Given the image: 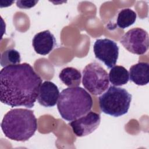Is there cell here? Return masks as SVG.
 <instances>
[{
    "label": "cell",
    "instance_id": "1",
    "mask_svg": "<svg viewBox=\"0 0 149 149\" xmlns=\"http://www.w3.org/2000/svg\"><path fill=\"white\" fill-rule=\"evenodd\" d=\"M41 84V78L27 63L4 67L0 72L1 102L11 107L31 108Z\"/></svg>",
    "mask_w": 149,
    "mask_h": 149
},
{
    "label": "cell",
    "instance_id": "2",
    "mask_svg": "<svg viewBox=\"0 0 149 149\" xmlns=\"http://www.w3.org/2000/svg\"><path fill=\"white\" fill-rule=\"evenodd\" d=\"M1 126L3 133L8 139L26 141L37 130V120L32 110L14 108L4 115Z\"/></svg>",
    "mask_w": 149,
    "mask_h": 149
},
{
    "label": "cell",
    "instance_id": "3",
    "mask_svg": "<svg viewBox=\"0 0 149 149\" xmlns=\"http://www.w3.org/2000/svg\"><path fill=\"white\" fill-rule=\"evenodd\" d=\"M93 106L90 94L81 87H68L59 94L57 108L61 117L74 120L90 112Z\"/></svg>",
    "mask_w": 149,
    "mask_h": 149
},
{
    "label": "cell",
    "instance_id": "4",
    "mask_svg": "<svg viewBox=\"0 0 149 149\" xmlns=\"http://www.w3.org/2000/svg\"><path fill=\"white\" fill-rule=\"evenodd\" d=\"M132 97L126 89L111 86L99 97V106L104 113L114 117L121 116L127 113Z\"/></svg>",
    "mask_w": 149,
    "mask_h": 149
},
{
    "label": "cell",
    "instance_id": "5",
    "mask_svg": "<svg viewBox=\"0 0 149 149\" xmlns=\"http://www.w3.org/2000/svg\"><path fill=\"white\" fill-rule=\"evenodd\" d=\"M82 83L91 94L100 95L108 88V74L100 63L95 62L90 63L83 70Z\"/></svg>",
    "mask_w": 149,
    "mask_h": 149
},
{
    "label": "cell",
    "instance_id": "6",
    "mask_svg": "<svg viewBox=\"0 0 149 149\" xmlns=\"http://www.w3.org/2000/svg\"><path fill=\"white\" fill-rule=\"evenodd\" d=\"M120 42L128 51L134 54H145L149 47L148 33L140 27L132 29L122 37Z\"/></svg>",
    "mask_w": 149,
    "mask_h": 149
},
{
    "label": "cell",
    "instance_id": "7",
    "mask_svg": "<svg viewBox=\"0 0 149 149\" xmlns=\"http://www.w3.org/2000/svg\"><path fill=\"white\" fill-rule=\"evenodd\" d=\"M93 51L95 58L108 68H112L116 63L119 47L114 41L108 38L97 39L94 44Z\"/></svg>",
    "mask_w": 149,
    "mask_h": 149
},
{
    "label": "cell",
    "instance_id": "8",
    "mask_svg": "<svg viewBox=\"0 0 149 149\" xmlns=\"http://www.w3.org/2000/svg\"><path fill=\"white\" fill-rule=\"evenodd\" d=\"M101 122L99 113L90 111L86 115L69 123L73 133L77 137L87 136L98 128Z\"/></svg>",
    "mask_w": 149,
    "mask_h": 149
},
{
    "label": "cell",
    "instance_id": "9",
    "mask_svg": "<svg viewBox=\"0 0 149 149\" xmlns=\"http://www.w3.org/2000/svg\"><path fill=\"white\" fill-rule=\"evenodd\" d=\"M56 39L49 30L37 33L32 40V45L36 53L45 55L48 54L56 45Z\"/></svg>",
    "mask_w": 149,
    "mask_h": 149
},
{
    "label": "cell",
    "instance_id": "10",
    "mask_svg": "<svg viewBox=\"0 0 149 149\" xmlns=\"http://www.w3.org/2000/svg\"><path fill=\"white\" fill-rule=\"evenodd\" d=\"M59 94L57 86L50 81H45L40 86L37 100L42 106L52 107L58 102Z\"/></svg>",
    "mask_w": 149,
    "mask_h": 149
},
{
    "label": "cell",
    "instance_id": "11",
    "mask_svg": "<svg viewBox=\"0 0 149 149\" xmlns=\"http://www.w3.org/2000/svg\"><path fill=\"white\" fill-rule=\"evenodd\" d=\"M129 80L139 86H144L149 82V64L141 62L132 65L129 69Z\"/></svg>",
    "mask_w": 149,
    "mask_h": 149
},
{
    "label": "cell",
    "instance_id": "12",
    "mask_svg": "<svg viewBox=\"0 0 149 149\" xmlns=\"http://www.w3.org/2000/svg\"><path fill=\"white\" fill-rule=\"evenodd\" d=\"M59 77L63 83L69 87H78L81 79V74L77 69L73 67L63 68L59 74Z\"/></svg>",
    "mask_w": 149,
    "mask_h": 149
},
{
    "label": "cell",
    "instance_id": "13",
    "mask_svg": "<svg viewBox=\"0 0 149 149\" xmlns=\"http://www.w3.org/2000/svg\"><path fill=\"white\" fill-rule=\"evenodd\" d=\"M109 80L115 86H121L127 83L129 74L127 70L122 66H113L109 73Z\"/></svg>",
    "mask_w": 149,
    "mask_h": 149
},
{
    "label": "cell",
    "instance_id": "14",
    "mask_svg": "<svg viewBox=\"0 0 149 149\" xmlns=\"http://www.w3.org/2000/svg\"><path fill=\"white\" fill-rule=\"evenodd\" d=\"M137 14L130 8H125L119 11L116 18L117 26L122 29L133 24L136 20Z\"/></svg>",
    "mask_w": 149,
    "mask_h": 149
},
{
    "label": "cell",
    "instance_id": "15",
    "mask_svg": "<svg viewBox=\"0 0 149 149\" xmlns=\"http://www.w3.org/2000/svg\"><path fill=\"white\" fill-rule=\"evenodd\" d=\"M1 65L6 67L19 64L21 62L20 54L17 50L9 48L3 51L1 56Z\"/></svg>",
    "mask_w": 149,
    "mask_h": 149
},
{
    "label": "cell",
    "instance_id": "16",
    "mask_svg": "<svg viewBox=\"0 0 149 149\" xmlns=\"http://www.w3.org/2000/svg\"><path fill=\"white\" fill-rule=\"evenodd\" d=\"M16 3L19 8L30 9L34 7L38 3V1H17Z\"/></svg>",
    "mask_w": 149,
    "mask_h": 149
}]
</instances>
